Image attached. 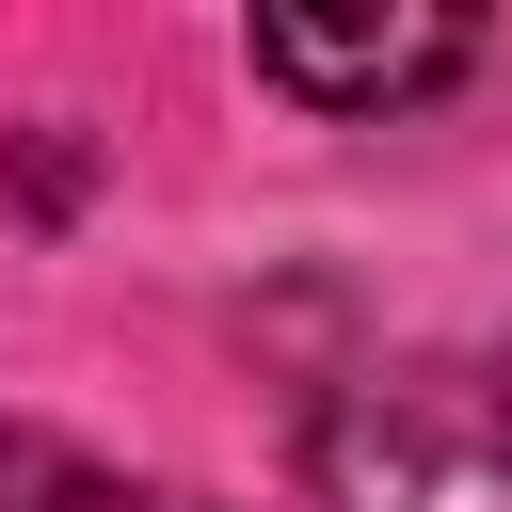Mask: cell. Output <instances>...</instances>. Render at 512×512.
<instances>
[{
    "label": "cell",
    "mask_w": 512,
    "mask_h": 512,
    "mask_svg": "<svg viewBox=\"0 0 512 512\" xmlns=\"http://www.w3.org/2000/svg\"><path fill=\"white\" fill-rule=\"evenodd\" d=\"M304 512H512V368L496 352H400L320 400Z\"/></svg>",
    "instance_id": "1"
},
{
    "label": "cell",
    "mask_w": 512,
    "mask_h": 512,
    "mask_svg": "<svg viewBox=\"0 0 512 512\" xmlns=\"http://www.w3.org/2000/svg\"><path fill=\"white\" fill-rule=\"evenodd\" d=\"M256 48V80L272 96H304V112H400V96H432V80H464L480 64V16H256L240 32Z\"/></svg>",
    "instance_id": "2"
},
{
    "label": "cell",
    "mask_w": 512,
    "mask_h": 512,
    "mask_svg": "<svg viewBox=\"0 0 512 512\" xmlns=\"http://www.w3.org/2000/svg\"><path fill=\"white\" fill-rule=\"evenodd\" d=\"M32 512H208V496H176V480H48Z\"/></svg>",
    "instance_id": "3"
}]
</instances>
